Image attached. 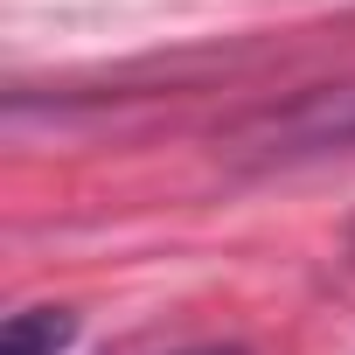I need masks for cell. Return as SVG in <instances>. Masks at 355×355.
Segmentation results:
<instances>
[{"label": "cell", "instance_id": "cell-2", "mask_svg": "<svg viewBox=\"0 0 355 355\" xmlns=\"http://www.w3.org/2000/svg\"><path fill=\"white\" fill-rule=\"evenodd\" d=\"M70 334H77V320L63 306H21L8 320V355H63Z\"/></svg>", "mask_w": 355, "mask_h": 355}, {"label": "cell", "instance_id": "cell-3", "mask_svg": "<svg viewBox=\"0 0 355 355\" xmlns=\"http://www.w3.org/2000/svg\"><path fill=\"white\" fill-rule=\"evenodd\" d=\"M182 355H251V348H230V341H216V348H182Z\"/></svg>", "mask_w": 355, "mask_h": 355}, {"label": "cell", "instance_id": "cell-1", "mask_svg": "<svg viewBox=\"0 0 355 355\" xmlns=\"http://www.w3.org/2000/svg\"><path fill=\"white\" fill-rule=\"evenodd\" d=\"M251 146L272 160H306V153H348L355 146V84H320L293 98L286 112L251 125Z\"/></svg>", "mask_w": 355, "mask_h": 355}]
</instances>
